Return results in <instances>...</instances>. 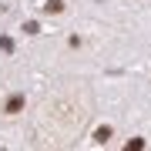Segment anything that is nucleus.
Returning a JSON list of instances; mask_svg holds the SVG:
<instances>
[{"label":"nucleus","mask_w":151,"mask_h":151,"mask_svg":"<svg viewBox=\"0 0 151 151\" xmlns=\"http://www.w3.org/2000/svg\"><path fill=\"white\" fill-rule=\"evenodd\" d=\"M20 108H24V94H10V97H7V104H4L7 114H17Z\"/></svg>","instance_id":"obj_1"},{"label":"nucleus","mask_w":151,"mask_h":151,"mask_svg":"<svg viewBox=\"0 0 151 151\" xmlns=\"http://www.w3.org/2000/svg\"><path fill=\"white\" fill-rule=\"evenodd\" d=\"M108 138H111V128H108V124H101V128L94 131V141H97V145H108Z\"/></svg>","instance_id":"obj_2"},{"label":"nucleus","mask_w":151,"mask_h":151,"mask_svg":"<svg viewBox=\"0 0 151 151\" xmlns=\"http://www.w3.org/2000/svg\"><path fill=\"white\" fill-rule=\"evenodd\" d=\"M44 10H47V14H60V10H64V4H60V0H47Z\"/></svg>","instance_id":"obj_3"},{"label":"nucleus","mask_w":151,"mask_h":151,"mask_svg":"<svg viewBox=\"0 0 151 151\" xmlns=\"http://www.w3.org/2000/svg\"><path fill=\"white\" fill-rule=\"evenodd\" d=\"M124 148H128V151H138V148H145V141H141V138H134V141H128Z\"/></svg>","instance_id":"obj_4"}]
</instances>
